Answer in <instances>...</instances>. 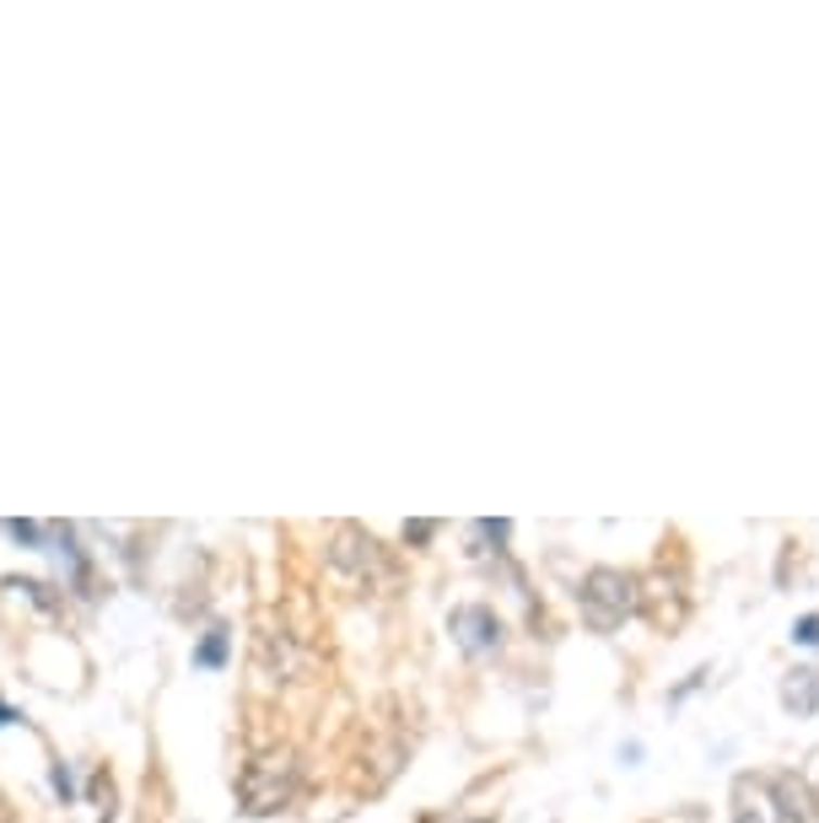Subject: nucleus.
<instances>
[{"mask_svg": "<svg viewBox=\"0 0 819 823\" xmlns=\"http://www.w3.org/2000/svg\"><path fill=\"white\" fill-rule=\"evenodd\" d=\"M577 614L593 635H615L626 619L642 614V576L620 565H593L577 581Z\"/></svg>", "mask_w": 819, "mask_h": 823, "instance_id": "20e7f679", "label": "nucleus"}, {"mask_svg": "<svg viewBox=\"0 0 819 823\" xmlns=\"http://www.w3.org/2000/svg\"><path fill=\"white\" fill-rule=\"evenodd\" d=\"M448 630H453V641L470 652V657H491L501 652V619H496V608L486 603H464V608H453V619H448Z\"/></svg>", "mask_w": 819, "mask_h": 823, "instance_id": "423d86ee", "label": "nucleus"}, {"mask_svg": "<svg viewBox=\"0 0 819 823\" xmlns=\"http://www.w3.org/2000/svg\"><path fill=\"white\" fill-rule=\"evenodd\" d=\"M437 539V523H405V544H432Z\"/></svg>", "mask_w": 819, "mask_h": 823, "instance_id": "f8f14e48", "label": "nucleus"}, {"mask_svg": "<svg viewBox=\"0 0 819 823\" xmlns=\"http://www.w3.org/2000/svg\"><path fill=\"white\" fill-rule=\"evenodd\" d=\"M0 823H16V813H11V802H5V792H0Z\"/></svg>", "mask_w": 819, "mask_h": 823, "instance_id": "dca6fc26", "label": "nucleus"}, {"mask_svg": "<svg viewBox=\"0 0 819 823\" xmlns=\"http://www.w3.org/2000/svg\"><path fill=\"white\" fill-rule=\"evenodd\" d=\"M0 533H5L11 544H27V549L43 544V528H38V523H0Z\"/></svg>", "mask_w": 819, "mask_h": 823, "instance_id": "1a4fd4ad", "label": "nucleus"}, {"mask_svg": "<svg viewBox=\"0 0 819 823\" xmlns=\"http://www.w3.org/2000/svg\"><path fill=\"white\" fill-rule=\"evenodd\" d=\"M782 705H788L793 716H815L819 710V668H793V673L782 679Z\"/></svg>", "mask_w": 819, "mask_h": 823, "instance_id": "0eeeda50", "label": "nucleus"}, {"mask_svg": "<svg viewBox=\"0 0 819 823\" xmlns=\"http://www.w3.org/2000/svg\"><path fill=\"white\" fill-rule=\"evenodd\" d=\"M804 786H809V792L819 797V748L809 754V764H804Z\"/></svg>", "mask_w": 819, "mask_h": 823, "instance_id": "4468645a", "label": "nucleus"}, {"mask_svg": "<svg viewBox=\"0 0 819 823\" xmlns=\"http://www.w3.org/2000/svg\"><path fill=\"white\" fill-rule=\"evenodd\" d=\"M793 641H798V646H819V614H804V619L793 625Z\"/></svg>", "mask_w": 819, "mask_h": 823, "instance_id": "9b49d317", "label": "nucleus"}, {"mask_svg": "<svg viewBox=\"0 0 819 823\" xmlns=\"http://www.w3.org/2000/svg\"><path fill=\"white\" fill-rule=\"evenodd\" d=\"M11 721H22V716H16V710H11V705L0 699V726H11Z\"/></svg>", "mask_w": 819, "mask_h": 823, "instance_id": "2eb2a0df", "label": "nucleus"}, {"mask_svg": "<svg viewBox=\"0 0 819 823\" xmlns=\"http://www.w3.org/2000/svg\"><path fill=\"white\" fill-rule=\"evenodd\" d=\"M475 823H491V819H475Z\"/></svg>", "mask_w": 819, "mask_h": 823, "instance_id": "f3484780", "label": "nucleus"}, {"mask_svg": "<svg viewBox=\"0 0 819 823\" xmlns=\"http://www.w3.org/2000/svg\"><path fill=\"white\" fill-rule=\"evenodd\" d=\"M54 792H60V802H71V797H76V781H71V770H65V759L54 764Z\"/></svg>", "mask_w": 819, "mask_h": 823, "instance_id": "ddd939ff", "label": "nucleus"}, {"mask_svg": "<svg viewBox=\"0 0 819 823\" xmlns=\"http://www.w3.org/2000/svg\"><path fill=\"white\" fill-rule=\"evenodd\" d=\"M92 802H98V813H103V819H114V781H108V770H98V775H92Z\"/></svg>", "mask_w": 819, "mask_h": 823, "instance_id": "9d476101", "label": "nucleus"}, {"mask_svg": "<svg viewBox=\"0 0 819 823\" xmlns=\"http://www.w3.org/2000/svg\"><path fill=\"white\" fill-rule=\"evenodd\" d=\"M642 614L653 619L657 630H679L684 625V614H690V570H684L679 554H674V570H668V554H663L653 576H642Z\"/></svg>", "mask_w": 819, "mask_h": 823, "instance_id": "39448f33", "label": "nucleus"}, {"mask_svg": "<svg viewBox=\"0 0 819 823\" xmlns=\"http://www.w3.org/2000/svg\"><path fill=\"white\" fill-rule=\"evenodd\" d=\"M324 565H329V576H334V581H345L350 592H388V587L399 581V565H394V554L377 544L367 528H356V523H340V528H329Z\"/></svg>", "mask_w": 819, "mask_h": 823, "instance_id": "7ed1b4c3", "label": "nucleus"}, {"mask_svg": "<svg viewBox=\"0 0 819 823\" xmlns=\"http://www.w3.org/2000/svg\"><path fill=\"white\" fill-rule=\"evenodd\" d=\"M733 823H819V797L793 770H750L733 781Z\"/></svg>", "mask_w": 819, "mask_h": 823, "instance_id": "f257e3e1", "label": "nucleus"}, {"mask_svg": "<svg viewBox=\"0 0 819 823\" xmlns=\"http://www.w3.org/2000/svg\"><path fill=\"white\" fill-rule=\"evenodd\" d=\"M227 646H232V630H227V625H210V630L200 635V646H194V668H205V673L227 668Z\"/></svg>", "mask_w": 819, "mask_h": 823, "instance_id": "6e6552de", "label": "nucleus"}, {"mask_svg": "<svg viewBox=\"0 0 819 823\" xmlns=\"http://www.w3.org/2000/svg\"><path fill=\"white\" fill-rule=\"evenodd\" d=\"M303 792V754L297 748H265L238 770V808L248 819L286 813Z\"/></svg>", "mask_w": 819, "mask_h": 823, "instance_id": "f03ea898", "label": "nucleus"}]
</instances>
